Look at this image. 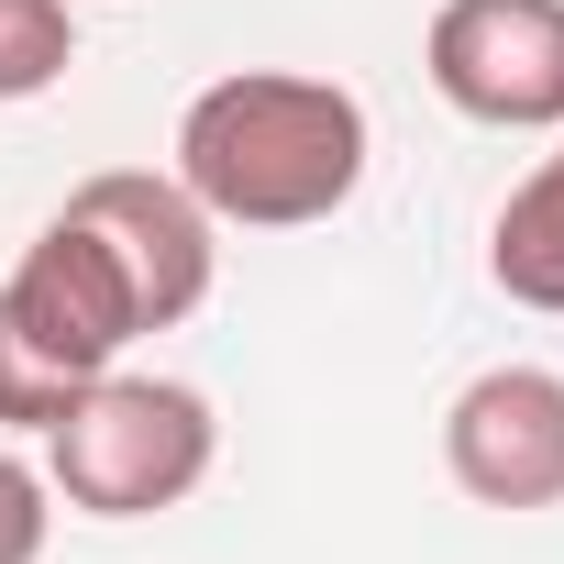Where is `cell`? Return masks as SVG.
<instances>
[{"instance_id": "cell-2", "label": "cell", "mask_w": 564, "mask_h": 564, "mask_svg": "<svg viewBox=\"0 0 564 564\" xmlns=\"http://www.w3.org/2000/svg\"><path fill=\"white\" fill-rule=\"evenodd\" d=\"M210 454H221V421H210V399L199 388H177V377H89L78 388V410L45 432V487L67 498V509H89V520H155V509H177L199 476H210Z\"/></svg>"}, {"instance_id": "cell-7", "label": "cell", "mask_w": 564, "mask_h": 564, "mask_svg": "<svg viewBox=\"0 0 564 564\" xmlns=\"http://www.w3.org/2000/svg\"><path fill=\"white\" fill-rule=\"evenodd\" d=\"M487 276L520 300V311H564V144L498 199V232H487Z\"/></svg>"}, {"instance_id": "cell-6", "label": "cell", "mask_w": 564, "mask_h": 564, "mask_svg": "<svg viewBox=\"0 0 564 564\" xmlns=\"http://www.w3.org/2000/svg\"><path fill=\"white\" fill-rule=\"evenodd\" d=\"M100 243H111V265H122V289H133V322L144 333H177L199 300H210V276H221V221L177 188V177H155V166H111V177H89L78 199H67Z\"/></svg>"}, {"instance_id": "cell-3", "label": "cell", "mask_w": 564, "mask_h": 564, "mask_svg": "<svg viewBox=\"0 0 564 564\" xmlns=\"http://www.w3.org/2000/svg\"><path fill=\"white\" fill-rule=\"evenodd\" d=\"M421 67L487 133H564V0H443Z\"/></svg>"}, {"instance_id": "cell-1", "label": "cell", "mask_w": 564, "mask_h": 564, "mask_svg": "<svg viewBox=\"0 0 564 564\" xmlns=\"http://www.w3.org/2000/svg\"><path fill=\"white\" fill-rule=\"evenodd\" d=\"M366 155H377L366 100L344 78H300V67H232L177 111V188L243 232L333 221L366 188Z\"/></svg>"}, {"instance_id": "cell-8", "label": "cell", "mask_w": 564, "mask_h": 564, "mask_svg": "<svg viewBox=\"0 0 564 564\" xmlns=\"http://www.w3.org/2000/svg\"><path fill=\"white\" fill-rule=\"evenodd\" d=\"M78 67V12L67 0H0V100H45Z\"/></svg>"}, {"instance_id": "cell-4", "label": "cell", "mask_w": 564, "mask_h": 564, "mask_svg": "<svg viewBox=\"0 0 564 564\" xmlns=\"http://www.w3.org/2000/svg\"><path fill=\"white\" fill-rule=\"evenodd\" d=\"M0 322H12L56 377H111L122 366V344H144V322H133V289H122V265H111V243L78 221V210H56L34 243H23V265L0 276Z\"/></svg>"}, {"instance_id": "cell-5", "label": "cell", "mask_w": 564, "mask_h": 564, "mask_svg": "<svg viewBox=\"0 0 564 564\" xmlns=\"http://www.w3.org/2000/svg\"><path fill=\"white\" fill-rule=\"evenodd\" d=\"M443 465L476 509H564V377L487 366L443 410Z\"/></svg>"}, {"instance_id": "cell-9", "label": "cell", "mask_w": 564, "mask_h": 564, "mask_svg": "<svg viewBox=\"0 0 564 564\" xmlns=\"http://www.w3.org/2000/svg\"><path fill=\"white\" fill-rule=\"evenodd\" d=\"M45 498H56V487H45L23 454H0V564H34V553H45V520H56Z\"/></svg>"}]
</instances>
